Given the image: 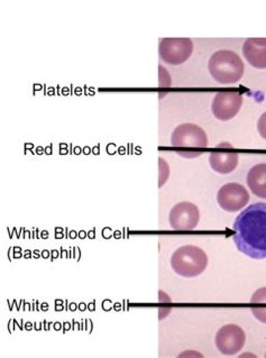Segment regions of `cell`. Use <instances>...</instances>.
<instances>
[{
	"instance_id": "6da1fadb",
	"label": "cell",
	"mask_w": 266,
	"mask_h": 358,
	"mask_svg": "<svg viewBox=\"0 0 266 358\" xmlns=\"http://www.w3.org/2000/svg\"><path fill=\"white\" fill-rule=\"evenodd\" d=\"M236 248L251 259H266V203L258 202L239 213L234 226Z\"/></svg>"
},
{
	"instance_id": "7a4b0ae2",
	"label": "cell",
	"mask_w": 266,
	"mask_h": 358,
	"mask_svg": "<svg viewBox=\"0 0 266 358\" xmlns=\"http://www.w3.org/2000/svg\"><path fill=\"white\" fill-rule=\"evenodd\" d=\"M171 144L182 157H197L207 148V134L200 126L186 122L173 131Z\"/></svg>"
},
{
	"instance_id": "3957f363",
	"label": "cell",
	"mask_w": 266,
	"mask_h": 358,
	"mask_svg": "<svg viewBox=\"0 0 266 358\" xmlns=\"http://www.w3.org/2000/svg\"><path fill=\"white\" fill-rule=\"evenodd\" d=\"M208 69L214 79L220 85H232L241 79L244 63L241 57L230 50L217 51L210 57Z\"/></svg>"
},
{
	"instance_id": "277c9868",
	"label": "cell",
	"mask_w": 266,
	"mask_h": 358,
	"mask_svg": "<svg viewBox=\"0 0 266 358\" xmlns=\"http://www.w3.org/2000/svg\"><path fill=\"white\" fill-rule=\"evenodd\" d=\"M208 265V256L202 248L192 245L182 246L171 256V266L178 275L195 278L204 273Z\"/></svg>"
},
{
	"instance_id": "5b68a950",
	"label": "cell",
	"mask_w": 266,
	"mask_h": 358,
	"mask_svg": "<svg viewBox=\"0 0 266 358\" xmlns=\"http://www.w3.org/2000/svg\"><path fill=\"white\" fill-rule=\"evenodd\" d=\"M193 43L190 38H163L160 42L159 55L163 62L178 66L191 57Z\"/></svg>"
},
{
	"instance_id": "8992f818",
	"label": "cell",
	"mask_w": 266,
	"mask_h": 358,
	"mask_svg": "<svg viewBox=\"0 0 266 358\" xmlns=\"http://www.w3.org/2000/svg\"><path fill=\"white\" fill-rule=\"evenodd\" d=\"M217 201L221 209L228 213H236L246 207L249 201L247 189L239 183H227L219 189Z\"/></svg>"
},
{
	"instance_id": "52a82bcc",
	"label": "cell",
	"mask_w": 266,
	"mask_h": 358,
	"mask_svg": "<svg viewBox=\"0 0 266 358\" xmlns=\"http://www.w3.org/2000/svg\"><path fill=\"white\" fill-rule=\"evenodd\" d=\"M200 219V213L195 203L183 201L178 202L171 209L170 220L171 227L174 231H192L198 225Z\"/></svg>"
},
{
	"instance_id": "ba28073f",
	"label": "cell",
	"mask_w": 266,
	"mask_h": 358,
	"mask_svg": "<svg viewBox=\"0 0 266 358\" xmlns=\"http://www.w3.org/2000/svg\"><path fill=\"white\" fill-rule=\"evenodd\" d=\"M216 346L225 355H235L243 348L246 335L237 324H226L216 335Z\"/></svg>"
},
{
	"instance_id": "9c48e42d",
	"label": "cell",
	"mask_w": 266,
	"mask_h": 358,
	"mask_svg": "<svg viewBox=\"0 0 266 358\" xmlns=\"http://www.w3.org/2000/svg\"><path fill=\"white\" fill-rule=\"evenodd\" d=\"M243 105V96L239 92H218L211 105L214 116L227 122L236 116Z\"/></svg>"
},
{
	"instance_id": "30bf717a",
	"label": "cell",
	"mask_w": 266,
	"mask_h": 358,
	"mask_svg": "<svg viewBox=\"0 0 266 358\" xmlns=\"http://www.w3.org/2000/svg\"><path fill=\"white\" fill-rule=\"evenodd\" d=\"M220 150L209 155V164L215 172L220 174L232 173L237 168L238 154L232 151L230 145H219Z\"/></svg>"
},
{
	"instance_id": "8fae6325",
	"label": "cell",
	"mask_w": 266,
	"mask_h": 358,
	"mask_svg": "<svg viewBox=\"0 0 266 358\" xmlns=\"http://www.w3.org/2000/svg\"><path fill=\"white\" fill-rule=\"evenodd\" d=\"M244 57L256 69H266V38H247L243 45Z\"/></svg>"
},
{
	"instance_id": "7c38bea8",
	"label": "cell",
	"mask_w": 266,
	"mask_h": 358,
	"mask_svg": "<svg viewBox=\"0 0 266 358\" xmlns=\"http://www.w3.org/2000/svg\"><path fill=\"white\" fill-rule=\"evenodd\" d=\"M246 181L248 188L255 196L266 199V163L253 166L248 171Z\"/></svg>"
},
{
	"instance_id": "4fadbf2b",
	"label": "cell",
	"mask_w": 266,
	"mask_h": 358,
	"mask_svg": "<svg viewBox=\"0 0 266 358\" xmlns=\"http://www.w3.org/2000/svg\"><path fill=\"white\" fill-rule=\"evenodd\" d=\"M251 302L256 304V307L252 308V313L255 318L260 320V322L266 324V287H260L258 291H255L253 294Z\"/></svg>"
},
{
	"instance_id": "5bb4252c",
	"label": "cell",
	"mask_w": 266,
	"mask_h": 358,
	"mask_svg": "<svg viewBox=\"0 0 266 358\" xmlns=\"http://www.w3.org/2000/svg\"><path fill=\"white\" fill-rule=\"evenodd\" d=\"M159 163L160 170H161V172H160L159 187L161 188L162 185H164L167 178H169V165L165 163L164 159H162V157H159Z\"/></svg>"
},
{
	"instance_id": "9a60e30c",
	"label": "cell",
	"mask_w": 266,
	"mask_h": 358,
	"mask_svg": "<svg viewBox=\"0 0 266 358\" xmlns=\"http://www.w3.org/2000/svg\"><path fill=\"white\" fill-rule=\"evenodd\" d=\"M258 133L266 141V111L260 117L258 122Z\"/></svg>"
},
{
	"instance_id": "2e32d148",
	"label": "cell",
	"mask_w": 266,
	"mask_h": 358,
	"mask_svg": "<svg viewBox=\"0 0 266 358\" xmlns=\"http://www.w3.org/2000/svg\"><path fill=\"white\" fill-rule=\"evenodd\" d=\"M265 356H266V354H265Z\"/></svg>"
}]
</instances>
